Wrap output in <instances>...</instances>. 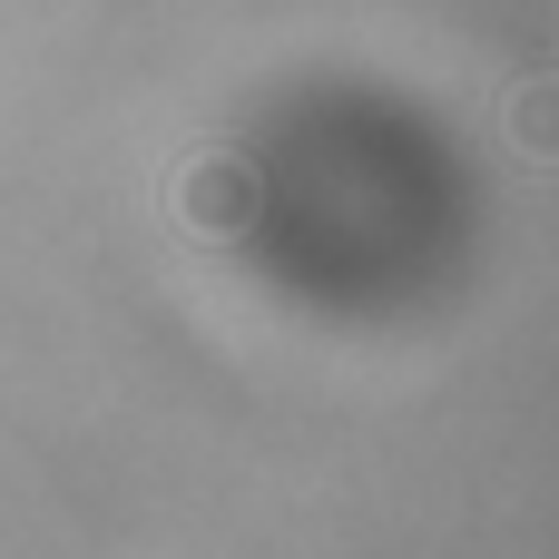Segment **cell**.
I'll return each instance as SVG.
<instances>
[{
    "label": "cell",
    "instance_id": "obj_2",
    "mask_svg": "<svg viewBox=\"0 0 559 559\" xmlns=\"http://www.w3.org/2000/svg\"><path fill=\"white\" fill-rule=\"evenodd\" d=\"M511 138H521L531 157H559V79H531V88H511Z\"/></svg>",
    "mask_w": 559,
    "mask_h": 559
},
{
    "label": "cell",
    "instance_id": "obj_1",
    "mask_svg": "<svg viewBox=\"0 0 559 559\" xmlns=\"http://www.w3.org/2000/svg\"><path fill=\"white\" fill-rule=\"evenodd\" d=\"M177 216H187V226H206V236L246 226V167H197V177L177 187Z\"/></svg>",
    "mask_w": 559,
    "mask_h": 559
}]
</instances>
